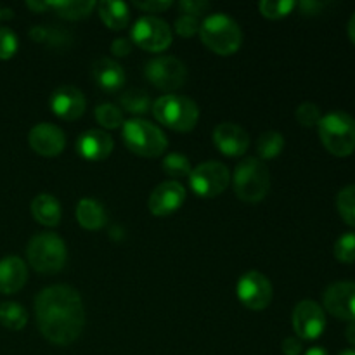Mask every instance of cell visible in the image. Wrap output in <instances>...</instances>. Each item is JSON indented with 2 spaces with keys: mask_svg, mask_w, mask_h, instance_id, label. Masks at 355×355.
<instances>
[{
  "mask_svg": "<svg viewBox=\"0 0 355 355\" xmlns=\"http://www.w3.org/2000/svg\"><path fill=\"white\" fill-rule=\"evenodd\" d=\"M49 9H52L64 19L78 21L90 16V12L96 9V2L92 0H59V2H49Z\"/></svg>",
  "mask_w": 355,
  "mask_h": 355,
  "instance_id": "cell-24",
  "label": "cell"
},
{
  "mask_svg": "<svg viewBox=\"0 0 355 355\" xmlns=\"http://www.w3.org/2000/svg\"><path fill=\"white\" fill-rule=\"evenodd\" d=\"M97 12L101 19L110 30L120 31L130 23V10L125 2H113V0H103L97 3Z\"/></svg>",
  "mask_w": 355,
  "mask_h": 355,
  "instance_id": "cell-23",
  "label": "cell"
},
{
  "mask_svg": "<svg viewBox=\"0 0 355 355\" xmlns=\"http://www.w3.org/2000/svg\"><path fill=\"white\" fill-rule=\"evenodd\" d=\"M345 338L349 340V343H352V345H355V321L350 322V324L347 326Z\"/></svg>",
  "mask_w": 355,
  "mask_h": 355,
  "instance_id": "cell-43",
  "label": "cell"
},
{
  "mask_svg": "<svg viewBox=\"0 0 355 355\" xmlns=\"http://www.w3.org/2000/svg\"><path fill=\"white\" fill-rule=\"evenodd\" d=\"M26 6L31 10H35V12H45V10H49V2H26Z\"/></svg>",
  "mask_w": 355,
  "mask_h": 355,
  "instance_id": "cell-42",
  "label": "cell"
},
{
  "mask_svg": "<svg viewBox=\"0 0 355 355\" xmlns=\"http://www.w3.org/2000/svg\"><path fill=\"white\" fill-rule=\"evenodd\" d=\"M322 146L333 156L345 158L355 151V120L345 111L324 114L318 125Z\"/></svg>",
  "mask_w": 355,
  "mask_h": 355,
  "instance_id": "cell-3",
  "label": "cell"
},
{
  "mask_svg": "<svg viewBox=\"0 0 355 355\" xmlns=\"http://www.w3.org/2000/svg\"><path fill=\"white\" fill-rule=\"evenodd\" d=\"M30 37L37 44H47L51 47H64L71 42V35L59 26H33Z\"/></svg>",
  "mask_w": 355,
  "mask_h": 355,
  "instance_id": "cell-25",
  "label": "cell"
},
{
  "mask_svg": "<svg viewBox=\"0 0 355 355\" xmlns=\"http://www.w3.org/2000/svg\"><path fill=\"white\" fill-rule=\"evenodd\" d=\"M347 31H349L350 42H352V44L355 45V12L352 14V17H350L349 26H347Z\"/></svg>",
  "mask_w": 355,
  "mask_h": 355,
  "instance_id": "cell-44",
  "label": "cell"
},
{
  "mask_svg": "<svg viewBox=\"0 0 355 355\" xmlns=\"http://www.w3.org/2000/svg\"><path fill=\"white\" fill-rule=\"evenodd\" d=\"M113 137L103 130H87L76 141V151L89 162H103L113 153Z\"/></svg>",
  "mask_w": 355,
  "mask_h": 355,
  "instance_id": "cell-18",
  "label": "cell"
},
{
  "mask_svg": "<svg viewBox=\"0 0 355 355\" xmlns=\"http://www.w3.org/2000/svg\"><path fill=\"white\" fill-rule=\"evenodd\" d=\"M284 149V137L279 132H263L257 141V153L260 159H274L283 153Z\"/></svg>",
  "mask_w": 355,
  "mask_h": 355,
  "instance_id": "cell-28",
  "label": "cell"
},
{
  "mask_svg": "<svg viewBox=\"0 0 355 355\" xmlns=\"http://www.w3.org/2000/svg\"><path fill=\"white\" fill-rule=\"evenodd\" d=\"M324 7V3L321 2H312V0H309V2H302L300 3V9L302 12L307 14V16H312V14H318L319 10Z\"/></svg>",
  "mask_w": 355,
  "mask_h": 355,
  "instance_id": "cell-41",
  "label": "cell"
},
{
  "mask_svg": "<svg viewBox=\"0 0 355 355\" xmlns=\"http://www.w3.org/2000/svg\"><path fill=\"white\" fill-rule=\"evenodd\" d=\"M336 260L342 263H354L355 262V232H345L340 236L333 248Z\"/></svg>",
  "mask_w": 355,
  "mask_h": 355,
  "instance_id": "cell-33",
  "label": "cell"
},
{
  "mask_svg": "<svg viewBox=\"0 0 355 355\" xmlns=\"http://www.w3.org/2000/svg\"><path fill=\"white\" fill-rule=\"evenodd\" d=\"M200 37L205 47L218 55H232L243 44V31L232 17L225 14H210L200 23Z\"/></svg>",
  "mask_w": 355,
  "mask_h": 355,
  "instance_id": "cell-2",
  "label": "cell"
},
{
  "mask_svg": "<svg viewBox=\"0 0 355 355\" xmlns=\"http://www.w3.org/2000/svg\"><path fill=\"white\" fill-rule=\"evenodd\" d=\"M236 196L246 203H259L269 194L270 172L259 158H245L238 163L232 175Z\"/></svg>",
  "mask_w": 355,
  "mask_h": 355,
  "instance_id": "cell-4",
  "label": "cell"
},
{
  "mask_svg": "<svg viewBox=\"0 0 355 355\" xmlns=\"http://www.w3.org/2000/svg\"><path fill=\"white\" fill-rule=\"evenodd\" d=\"M0 19H2V7H0Z\"/></svg>",
  "mask_w": 355,
  "mask_h": 355,
  "instance_id": "cell-47",
  "label": "cell"
},
{
  "mask_svg": "<svg viewBox=\"0 0 355 355\" xmlns=\"http://www.w3.org/2000/svg\"><path fill=\"white\" fill-rule=\"evenodd\" d=\"M92 78L106 92H116L123 87L125 71L113 59L101 58L92 64Z\"/></svg>",
  "mask_w": 355,
  "mask_h": 355,
  "instance_id": "cell-20",
  "label": "cell"
},
{
  "mask_svg": "<svg viewBox=\"0 0 355 355\" xmlns=\"http://www.w3.org/2000/svg\"><path fill=\"white\" fill-rule=\"evenodd\" d=\"M162 168L166 175L173 177V179H182V177H189L193 168H191V162L180 153H170L163 158Z\"/></svg>",
  "mask_w": 355,
  "mask_h": 355,
  "instance_id": "cell-29",
  "label": "cell"
},
{
  "mask_svg": "<svg viewBox=\"0 0 355 355\" xmlns=\"http://www.w3.org/2000/svg\"><path fill=\"white\" fill-rule=\"evenodd\" d=\"M338 355H355V350H343V352Z\"/></svg>",
  "mask_w": 355,
  "mask_h": 355,
  "instance_id": "cell-46",
  "label": "cell"
},
{
  "mask_svg": "<svg viewBox=\"0 0 355 355\" xmlns=\"http://www.w3.org/2000/svg\"><path fill=\"white\" fill-rule=\"evenodd\" d=\"M28 312L17 302H3L0 304V324L10 331H19L26 326Z\"/></svg>",
  "mask_w": 355,
  "mask_h": 355,
  "instance_id": "cell-26",
  "label": "cell"
},
{
  "mask_svg": "<svg viewBox=\"0 0 355 355\" xmlns=\"http://www.w3.org/2000/svg\"><path fill=\"white\" fill-rule=\"evenodd\" d=\"M146 76L156 89L172 92L186 83L187 68L173 55H158L146 64Z\"/></svg>",
  "mask_w": 355,
  "mask_h": 355,
  "instance_id": "cell-10",
  "label": "cell"
},
{
  "mask_svg": "<svg viewBox=\"0 0 355 355\" xmlns=\"http://www.w3.org/2000/svg\"><path fill=\"white\" fill-rule=\"evenodd\" d=\"M37 326L42 335L59 347L76 342L85 326V309L78 291L66 284H54L35 298Z\"/></svg>",
  "mask_w": 355,
  "mask_h": 355,
  "instance_id": "cell-1",
  "label": "cell"
},
{
  "mask_svg": "<svg viewBox=\"0 0 355 355\" xmlns=\"http://www.w3.org/2000/svg\"><path fill=\"white\" fill-rule=\"evenodd\" d=\"M130 51L132 44L127 38H116V40H113V44H111V52H113V55H116V58H125V55L130 54Z\"/></svg>",
  "mask_w": 355,
  "mask_h": 355,
  "instance_id": "cell-40",
  "label": "cell"
},
{
  "mask_svg": "<svg viewBox=\"0 0 355 355\" xmlns=\"http://www.w3.org/2000/svg\"><path fill=\"white\" fill-rule=\"evenodd\" d=\"M17 37L10 28H0V59L7 61V59L14 58L17 52Z\"/></svg>",
  "mask_w": 355,
  "mask_h": 355,
  "instance_id": "cell-35",
  "label": "cell"
},
{
  "mask_svg": "<svg viewBox=\"0 0 355 355\" xmlns=\"http://www.w3.org/2000/svg\"><path fill=\"white\" fill-rule=\"evenodd\" d=\"M26 255L30 266L40 274L59 272L68 259L64 241L54 232H40L33 236L28 243Z\"/></svg>",
  "mask_w": 355,
  "mask_h": 355,
  "instance_id": "cell-7",
  "label": "cell"
},
{
  "mask_svg": "<svg viewBox=\"0 0 355 355\" xmlns=\"http://www.w3.org/2000/svg\"><path fill=\"white\" fill-rule=\"evenodd\" d=\"M336 208L343 220L355 227V184L343 187L336 198Z\"/></svg>",
  "mask_w": 355,
  "mask_h": 355,
  "instance_id": "cell-30",
  "label": "cell"
},
{
  "mask_svg": "<svg viewBox=\"0 0 355 355\" xmlns=\"http://www.w3.org/2000/svg\"><path fill=\"white\" fill-rule=\"evenodd\" d=\"M121 137L132 153L144 158H158L168 148V141L162 128L142 118H132L125 121Z\"/></svg>",
  "mask_w": 355,
  "mask_h": 355,
  "instance_id": "cell-5",
  "label": "cell"
},
{
  "mask_svg": "<svg viewBox=\"0 0 355 355\" xmlns=\"http://www.w3.org/2000/svg\"><path fill=\"white\" fill-rule=\"evenodd\" d=\"M31 214L42 225L55 227L61 222V205L52 194L42 193L31 201Z\"/></svg>",
  "mask_w": 355,
  "mask_h": 355,
  "instance_id": "cell-21",
  "label": "cell"
},
{
  "mask_svg": "<svg viewBox=\"0 0 355 355\" xmlns=\"http://www.w3.org/2000/svg\"><path fill=\"white\" fill-rule=\"evenodd\" d=\"M186 201V189L177 180L162 182L155 187L148 200V208L156 217H166L179 210Z\"/></svg>",
  "mask_w": 355,
  "mask_h": 355,
  "instance_id": "cell-14",
  "label": "cell"
},
{
  "mask_svg": "<svg viewBox=\"0 0 355 355\" xmlns=\"http://www.w3.org/2000/svg\"><path fill=\"white\" fill-rule=\"evenodd\" d=\"M51 110L54 111L55 116L66 121H75L80 116H83L87 107L85 96L80 89L73 85H61L52 92L51 101Z\"/></svg>",
  "mask_w": 355,
  "mask_h": 355,
  "instance_id": "cell-15",
  "label": "cell"
},
{
  "mask_svg": "<svg viewBox=\"0 0 355 355\" xmlns=\"http://www.w3.org/2000/svg\"><path fill=\"white\" fill-rule=\"evenodd\" d=\"M28 142L37 155L52 158V156H59L62 153L66 146V135L55 125L38 123L28 134Z\"/></svg>",
  "mask_w": 355,
  "mask_h": 355,
  "instance_id": "cell-16",
  "label": "cell"
},
{
  "mask_svg": "<svg viewBox=\"0 0 355 355\" xmlns=\"http://www.w3.org/2000/svg\"><path fill=\"white\" fill-rule=\"evenodd\" d=\"M293 329L302 340H318L326 329V314L314 300L298 302L293 311Z\"/></svg>",
  "mask_w": 355,
  "mask_h": 355,
  "instance_id": "cell-12",
  "label": "cell"
},
{
  "mask_svg": "<svg viewBox=\"0 0 355 355\" xmlns=\"http://www.w3.org/2000/svg\"><path fill=\"white\" fill-rule=\"evenodd\" d=\"M304 355H329V354L326 352L322 347H312V349H309Z\"/></svg>",
  "mask_w": 355,
  "mask_h": 355,
  "instance_id": "cell-45",
  "label": "cell"
},
{
  "mask_svg": "<svg viewBox=\"0 0 355 355\" xmlns=\"http://www.w3.org/2000/svg\"><path fill=\"white\" fill-rule=\"evenodd\" d=\"M175 31L184 38L194 37L200 31V19L187 14H180L175 19Z\"/></svg>",
  "mask_w": 355,
  "mask_h": 355,
  "instance_id": "cell-36",
  "label": "cell"
},
{
  "mask_svg": "<svg viewBox=\"0 0 355 355\" xmlns=\"http://www.w3.org/2000/svg\"><path fill=\"white\" fill-rule=\"evenodd\" d=\"M96 120L99 121V125H103L104 128H120L123 127V113L118 106L114 104H99L96 107Z\"/></svg>",
  "mask_w": 355,
  "mask_h": 355,
  "instance_id": "cell-32",
  "label": "cell"
},
{
  "mask_svg": "<svg viewBox=\"0 0 355 355\" xmlns=\"http://www.w3.org/2000/svg\"><path fill=\"white\" fill-rule=\"evenodd\" d=\"M295 114H297L298 123H300L302 127H307V128L318 127L319 121H321L322 118L319 106H315V104L312 103L300 104V106L297 107V111H295Z\"/></svg>",
  "mask_w": 355,
  "mask_h": 355,
  "instance_id": "cell-34",
  "label": "cell"
},
{
  "mask_svg": "<svg viewBox=\"0 0 355 355\" xmlns=\"http://www.w3.org/2000/svg\"><path fill=\"white\" fill-rule=\"evenodd\" d=\"M297 3L293 0H263L259 3V10L267 19H283L293 12Z\"/></svg>",
  "mask_w": 355,
  "mask_h": 355,
  "instance_id": "cell-31",
  "label": "cell"
},
{
  "mask_svg": "<svg viewBox=\"0 0 355 355\" xmlns=\"http://www.w3.org/2000/svg\"><path fill=\"white\" fill-rule=\"evenodd\" d=\"M134 6L137 7V9L144 10V12L158 14V12H163V10L170 9L173 3L170 2V0H149V2H135Z\"/></svg>",
  "mask_w": 355,
  "mask_h": 355,
  "instance_id": "cell-38",
  "label": "cell"
},
{
  "mask_svg": "<svg viewBox=\"0 0 355 355\" xmlns=\"http://www.w3.org/2000/svg\"><path fill=\"white\" fill-rule=\"evenodd\" d=\"M132 42L148 52H163L172 44V30L156 16H142L132 26Z\"/></svg>",
  "mask_w": 355,
  "mask_h": 355,
  "instance_id": "cell-9",
  "label": "cell"
},
{
  "mask_svg": "<svg viewBox=\"0 0 355 355\" xmlns=\"http://www.w3.org/2000/svg\"><path fill=\"white\" fill-rule=\"evenodd\" d=\"M272 297L274 290L269 277L263 276L262 272H257V270L243 274L238 283V298L246 309L263 311L270 305Z\"/></svg>",
  "mask_w": 355,
  "mask_h": 355,
  "instance_id": "cell-11",
  "label": "cell"
},
{
  "mask_svg": "<svg viewBox=\"0 0 355 355\" xmlns=\"http://www.w3.org/2000/svg\"><path fill=\"white\" fill-rule=\"evenodd\" d=\"M179 9L182 10V14H187V16L200 17L201 14L210 10V3L205 2V0H182L179 3Z\"/></svg>",
  "mask_w": 355,
  "mask_h": 355,
  "instance_id": "cell-37",
  "label": "cell"
},
{
  "mask_svg": "<svg viewBox=\"0 0 355 355\" xmlns=\"http://www.w3.org/2000/svg\"><path fill=\"white\" fill-rule=\"evenodd\" d=\"M156 120L175 132H191L200 120V107L186 96L168 94L155 101L151 107Z\"/></svg>",
  "mask_w": 355,
  "mask_h": 355,
  "instance_id": "cell-6",
  "label": "cell"
},
{
  "mask_svg": "<svg viewBox=\"0 0 355 355\" xmlns=\"http://www.w3.org/2000/svg\"><path fill=\"white\" fill-rule=\"evenodd\" d=\"M76 220L87 231H97V229H103L106 225L107 217L104 207L99 201L85 198L76 205Z\"/></svg>",
  "mask_w": 355,
  "mask_h": 355,
  "instance_id": "cell-22",
  "label": "cell"
},
{
  "mask_svg": "<svg viewBox=\"0 0 355 355\" xmlns=\"http://www.w3.org/2000/svg\"><path fill=\"white\" fill-rule=\"evenodd\" d=\"M214 144L222 155L231 156H243L250 146V135L241 125L238 123H220L214 130Z\"/></svg>",
  "mask_w": 355,
  "mask_h": 355,
  "instance_id": "cell-17",
  "label": "cell"
},
{
  "mask_svg": "<svg viewBox=\"0 0 355 355\" xmlns=\"http://www.w3.org/2000/svg\"><path fill=\"white\" fill-rule=\"evenodd\" d=\"M26 263L19 257H6L0 260V291L2 293H17L26 284Z\"/></svg>",
  "mask_w": 355,
  "mask_h": 355,
  "instance_id": "cell-19",
  "label": "cell"
},
{
  "mask_svg": "<svg viewBox=\"0 0 355 355\" xmlns=\"http://www.w3.org/2000/svg\"><path fill=\"white\" fill-rule=\"evenodd\" d=\"M324 309L336 319L342 321H355V283L340 281L326 288L322 297Z\"/></svg>",
  "mask_w": 355,
  "mask_h": 355,
  "instance_id": "cell-13",
  "label": "cell"
},
{
  "mask_svg": "<svg viewBox=\"0 0 355 355\" xmlns=\"http://www.w3.org/2000/svg\"><path fill=\"white\" fill-rule=\"evenodd\" d=\"M231 172L220 162H205L194 166L189 175L191 189L200 198H217L227 189Z\"/></svg>",
  "mask_w": 355,
  "mask_h": 355,
  "instance_id": "cell-8",
  "label": "cell"
},
{
  "mask_svg": "<svg viewBox=\"0 0 355 355\" xmlns=\"http://www.w3.org/2000/svg\"><path fill=\"white\" fill-rule=\"evenodd\" d=\"M283 349L284 355H300L302 350H304V343H302L300 338H295V336H288V338L283 340Z\"/></svg>",
  "mask_w": 355,
  "mask_h": 355,
  "instance_id": "cell-39",
  "label": "cell"
},
{
  "mask_svg": "<svg viewBox=\"0 0 355 355\" xmlns=\"http://www.w3.org/2000/svg\"><path fill=\"white\" fill-rule=\"evenodd\" d=\"M120 104L130 114H146L153 107L151 101H149V94L141 89L125 90L120 97Z\"/></svg>",
  "mask_w": 355,
  "mask_h": 355,
  "instance_id": "cell-27",
  "label": "cell"
}]
</instances>
